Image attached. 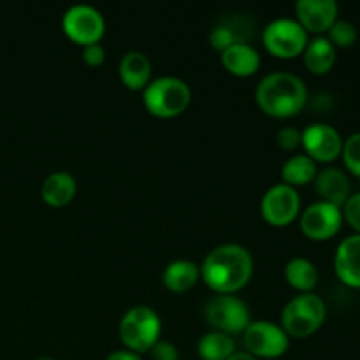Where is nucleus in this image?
<instances>
[{"label":"nucleus","instance_id":"1","mask_svg":"<svg viewBox=\"0 0 360 360\" xmlns=\"http://www.w3.org/2000/svg\"><path fill=\"white\" fill-rule=\"evenodd\" d=\"M255 262L246 246L224 243L206 255L200 264V278L217 294H236L252 280Z\"/></svg>","mask_w":360,"mask_h":360},{"label":"nucleus","instance_id":"2","mask_svg":"<svg viewBox=\"0 0 360 360\" xmlns=\"http://www.w3.org/2000/svg\"><path fill=\"white\" fill-rule=\"evenodd\" d=\"M255 101L266 115L273 118H290L304 109L308 102V88L297 74L274 70L259 81Z\"/></svg>","mask_w":360,"mask_h":360},{"label":"nucleus","instance_id":"3","mask_svg":"<svg viewBox=\"0 0 360 360\" xmlns=\"http://www.w3.org/2000/svg\"><path fill=\"white\" fill-rule=\"evenodd\" d=\"M192 90L178 76H160L151 79L143 90V102L148 112L158 118H174L190 104Z\"/></svg>","mask_w":360,"mask_h":360},{"label":"nucleus","instance_id":"4","mask_svg":"<svg viewBox=\"0 0 360 360\" xmlns=\"http://www.w3.org/2000/svg\"><path fill=\"white\" fill-rule=\"evenodd\" d=\"M162 320L151 306L137 304L123 313L118 326V334L127 350L144 354L160 340Z\"/></svg>","mask_w":360,"mask_h":360},{"label":"nucleus","instance_id":"5","mask_svg":"<svg viewBox=\"0 0 360 360\" xmlns=\"http://www.w3.org/2000/svg\"><path fill=\"white\" fill-rule=\"evenodd\" d=\"M327 316V306L315 292L292 297L281 311V323L290 338H308L322 327Z\"/></svg>","mask_w":360,"mask_h":360},{"label":"nucleus","instance_id":"6","mask_svg":"<svg viewBox=\"0 0 360 360\" xmlns=\"http://www.w3.org/2000/svg\"><path fill=\"white\" fill-rule=\"evenodd\" d=\"M204 319L213 330L229 334L245 333L252 322L248 304L236 294H217L204 306Z\"/></svg>","mask_w":360,"mask_h":360},{"label":"nucleus","instance_id":"7","mask_svg":"<svg viewBox=\"0 0 360 360\" xmlns=\"http://www.w3.org/2000/svg\"><path fill=\"white\" fill-rule=\"evenodd\" d=\"M262 41L267 51L278 58H294L302 55L308 44V32L295 18L278 16L266 25Z\"/></svg>","mask_w":360,"mask_h":360},{"label":"nucleus","instance_id":"8","mask_svg":"<svg viewBox=\"0 0 360 360\" xmlns=\"http://www.w3.org/2000/svg\"><path fill=\"white\" fill-rule=\"evenodd\" d=\"M243 343L248 354L257 359H278L287 354L290 347V336L280 323L273 320H255L250 322L243 333Z\"/></svg>","mask_w":360,"mask_h":360},{"label":"nucleus","instance_id":"9","mask_svg":"<svg viewBox=\"0 0 360 360\" xmlns=\"http://www.w3.org/2000/svg\"><path fill=\"white\" fill-rule=\"evenodd\" d=\"M62 28L67 37L81 46L101 42L105 32L104 14L91 4H74L63 13Z\"/></svg>","mask_w":360,"mask_h":360},{"label":"nucleus","instance_id":"10","mask_svg":"<svg viewBox=\"0 0 360 360\" xmlns=\"http://www.w3.org/2000/svg\"><path fill=\"white\" fill-rule=\"evenodd\" d=\"M260 213L267 224L285 227L301 213V197L297 188L287 183H274L260 199Z\"/></svg>","mask_w":360,"mask_h":360},{"label":"nucleus","instance_id":"11","mask_svg":"<svg viewBox=\"0 0 360 360\" xmlns=\"http://www.w3.org/2000/svg\"><path fill=\"white\" fill-rule=\"evenodd\" d=\"M343 211L340 206L315 200L306 210L301 211L299 225L301 231L313 241H327L340 232L343 225Z\"/></svg>","mask_w":360,"mask_h":360},{"label":"nucleus","instance_id":"12","mask_svg":"<svg viewBox=\"0 0 360 360\" xmlns=\"http://www.w3.org/2000/svg\"><path fill=\"white\" fill-rule=\"evenodd\" d=\"M301 146L304 148V153L313 158L316 164L319 162L329 164L341 157L343 137L329 123L316 122L306 127L301 132Z\"/></svg>","mask_w":360,"mask_h":360},{"label":"nucleus","instance_id":"13","mask_svg":"<svg viewBox=\"0 0 360 360\" xmlns=\"http://www.w3.org/2000/svg\"><path fill=\"white\" fill-rule=\"evenodd\" d=\"M338 11L340 6L336 0H299L295 4V20L304 27L306 32L323 34L338 20Z\"/></svg>","mask_w":360,"mask_h":360},{"label":"nucleus","instance_id":"14","mask_svg":"<svg viewBox=\"0 0 360 360\" xmlns=\"http://www.w3.org/2000/svg\"><path fill=\"white\" fill-rule=\"evenodd\" d=\"M334 271L347 287L360 288V234L348 236L338 245Z\"/></svg>","mask_w":360,"mask_h":360},{"label":"nucleus","instance_id":"15","mask_svg":"<svg viewBox=\"0 0 360 360\" xmlns=\"http://www.w3.org/2000/svg\"><path fill=\"white\" fill-rule=\"evenodd\" d=\"M313 183H315V190L320 195V200H326L334 206L343 207L348 197L352 195L350 179L345 174V171L338 167L320 169Z\"/></svg>","mask_w":360,"mask_h":360},{"label":"nucleus","instance_id":"16","mask_svg":"<svg viewBox=\"0 0 360 360\" xmlns=\"http://www.w3.org/2000/svg\"><path fill=\"white\" fill-rule=\"evenodd\" d=\"M118 76L122 83L130 90H144L151 81V62L143 51H127L120 58Z\"/></svg>","mask_w":360,"mask_h":360},{"label":"nucleus","instance_id":"17","mask_svg":"<svg viewBox=\"0 0 360 360\" xmlns=\"http://www.w3.org/2000/svg\"><path fill=\"white\" fill-rule=\"evenodd\" d=\"M253 28L250 27L248 18L236 14L232 18H225L220 23L214 25L210 32V42L214 49L224 51L229 46L236 42H248V37L252 35Z\"/></svg>","mask_w":360,"mask_h":360},{"label":"nucleus","instance_id":"18","mask_svg":"<svg viewBox=\"0 0 360 360\" xmlns=\"http://www.w3.org/2000/svg\"><path fill=\"white\" fill-rule=\"evenodd\" d=\"M221 63L234 76H252L260 67V53L250 42H236L221 51Z\"/></svg>","mask_w":360,"mask_h":360},{"label":"nucleus","instance_id":"19","mask_svg":"<svg viewBox=\"0 0 360 360\" xmlns=\"http://www.w3.org/2000/svg\"><path fill=\"white\" fill-rule=\"evenodd\" d=\"M77 192V183L70 172L55 171L46 176L41 186V197L51 207L67 206Z\"/></svg>","mask_w":360,"mask_h":360},{"label":"nucleus","instance_id":"20","mask_svg":"<svg viewBox=\"0 0 360 360\" xmlns=\"http://www.w3.org/2000/svg\"><path fill=\"white\" fill-rule=\"evenodd\" d=\"M199 280L200 266L188 259L172 260L165 266L164 273H162V283L171 292H176V294L192 290Z\"/></svg>","mask_w":360,"mask_h":360},{"label":"nucleus","instance_id":"21","mask_svg":"<svg viewBox=\"0 0 360 360\" xmlns=\"http://www.w3.org/2000/svg\"><path fill=\"white\" fill-rule=\"evenodd\" d=\"M304 65L313 74H327L336 63V48L323 35H316L308 41L302 51Z\"/></svg>","mask_w":360,"mask_h":360},{"label":"nucleus","instance_id":"22","mask_svg":"<svg viewBox=\"0 0 360 360\" xmlns=\"http://www.w3.org/2000/svg\"><path fill=\"white\" fill-rule=\"evenodd\" d=\"M285 280L301 294L313 292L319 283V269L306 257H294L285 264Z\"/></svg>","mask_w":360,"mask_h":360},{"label":"nucleus","instance_id":"23","mask_svg":"<svg viewBox=\"0 0 360 360\" xmlns=\"http://www.w3.org/2000/svg\"><path fill=\"white\" fill-rule=\"evenodd\" d=\"M319 167L313 158H309L306 153L292 155L285 160L283 167H281V179L283 183L290 186H302L313 183Z\"/></svg>","mask_w":360,"mask_h":360},{"label":"nucleus","instance_id":"24","mask_svg":"<svg viewBox=\"0 0 360 360\" xmlns=\"http://www.w3.org/2000/svg\"><path fill=\"white\" fill-rule=\"evenodd\" d=\"M234 352V338L220 330H210L197 341V354L200 360H227Z\"/></svg>","mask_w":360,"mask_h":360},{"label":"nucleus","instance_id":"25","mask_svg":"<svg viewBox=\"0 0 360 360\" xmlns=\"http://www.w3.org/2000/svg\"><path fill=\"white\" fill-rule=\"evenodd\" d=\"M327 39L333 42L334 48H350L357 42V27L348 20H336L333 27L327 30Z\"/></svg>","mask_w":360,"mask_h":360},{"label":"nucleus","instance_id":"26","mask_svg":"<svg viewBox=\"0 0 360 360\" xmlns=\"http://www.w3.org/2000/svg\"><path fill=\"white\" fill-rule=\"evenodd\" d=\"M345 167L360 179V132L352 134L348 139H343V150H341Z\"/></svg>","mask_w":360,"mask_h":360},{"label":"nucleus","instance_id":"27","mask_svg":"<svg viewBox=\"0 0 360 360\" xmlns=\"http://www.w3.org/2000/svg\"><path fill=\"white\" fill-rule=\"evenodd\" d=\"M341 211H343V220L354 229L355 234H360V192L352 193Z\"/></svg>","mask_w":360,"mask_h":360},{"label":"nucleus","instance_id":"28","mask_svg":"<svg viewBox=\"0 0 360 360\" xmlns=\"http://www.w3.org/2000/svg\"><path fill=\"white\" fill-rule=\"evenodd\" d=\"M276 144L281 150H295L297 146H301V130H297L295 127H283L276 132Z\"/></svg>","mask_w":360,"mask_h":360},{"label":"nucleus","instance_id":"29","mask_svg":"<svg viewBox=\"0 0 360 360\" xmlns=\"http://www.w3.org/2000/svg\"><path fill=\"white\" fill-rule=\"evenodd\" d=\"M150 352L153 360H179V352L172 341L158 340Z\"/></svg>","mask_w":360,"mask_h":360},{"label":"nucleus","instance_id":"30","mask_svg":"<svg viewBox=\"0 0 360 360\" xmlns=\"http://www.w3.org/2000/svg\"><path fill=\"white\" fill-rule=\"evenodd\" d=\"M83 60L86 65L97 67L105 60V49L101 42H91L83 46Z\"/></svg>","mask_w":360,"mask_h":360},{"label":"nucleus","instance_id":"31","mask_svg":"<svg viewBox=\"0 0 360 360\" xmlns=\"http://www.w3.org/2000/svg\"><path fill=\"white\" fill-rule=\"evenodd\" d=\"M105 360H143L139 354L132 350H127V348H122V350H115L105 357Z\"/></svg>","mask_w":360,"mask_h":360},{"label":"nucleus","instance_id":"32","mask_svg":"<svg viewBox=\"0 0 360 360\" xmlns=\"http://www.w3.org/2000/svg\"><path fill=\"white\" fill-rule=\"evenodd\" d=\"M227 360H259V359L253 357V355L248 354V352H246V350L245 352H238V350H236L234 354H232Z\"/></svg>","mask_w":360,"mask_h":360},{"label":"nucleus","instance_id":"33","mask_svg":"<svg viewBox=\"0 0 360 360\" xmlns=\"http://www.w3.org/2000/svg\"><path fill=\"white\" fill-rule=\"evenodd\" d=\"M35 360H55V359H51V357H39V359H35Z\"/></svg>","mask_w":360,"mask_h":360}]
</instances>
